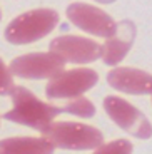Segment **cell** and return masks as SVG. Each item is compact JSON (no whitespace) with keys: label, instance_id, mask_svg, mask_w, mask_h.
<instances>
[{"label":"cell","instance_id":"obj_14","mask_svg":"<svg viewBox=\"0 0 152 154\" xmlns=\"http://www.w3.org/2000/svg\"><path fill=\"white\" fill-rule=\"evenodd\" d=\"M14 89V81H12V72L4 60L0 59V96H8Z\"/></svg>","mask_w":152,"mask_h":154},{"label":"cell","instance_id":"obj_10","mask_svg":"<svg viewBox=\"0 0 152 154\" xmlns=\"http://www.w3.org/2000/svg\"><path fill=\"white\" fill-rule=\"evenodd\" d=\"M135 38V27L129 20L115 23L114 34L107 37L102 45V57L107 66H115L127 55L130 45Z\"/></svg>","mask_w":152,"mask_h":154},{"label":"cell","instance_id":"obj_4","mask_svg":"<svg viewBox=\"0 0 152 154\" xmlns=\"http://www.w3.org/2000/svg\"><path fill=\"white\" fill-rule=\"evenodd\" d=\"M99 82L97 72L87 67L72 70H62L53 75L45 87V94L49 99H74L82 96Z\"/></svg>","mask_w":152,"mask_h":154},{"label":"cell","instance_id":"obj_5","mask_svg":"<svg viewBox=\"0 0 152 154\" xmlns=\"http://www.w3.org/2000/svg\"><path fill=\"white\" fill-rule=\"evenodd\" d=\"M104 109L110 119L129 134L139 139H149L152 136V124L130 102L120 99V97L109 96L104 99Z\"/></svg>","mask_w":152,"mask_h":154},{"label":"cell","instance_id":"obj_13","mask_svg":"<svg viewBox=\"0 0 152 154\" xmlns=\"http://www.w3.org/2000/svg\"><path fill=\"white\" fill-rule=\"evenodd\" d=\"M132 152V144L127 139H115L109 144H100L95 147L94 154H130Z\"/></svg>","mask_w":152,"mask_h":154},{"label":"cell","instance_id":"obj_9","mask_svg":"<svg viewBox=\"0 0 152 154\" xmlns=\"http://www.w3.org/2000/svg\"><path fill=\"white\" fill-rule=\"evenodd\" d=\"M107 82L115 91H122V92L134 94V96L149 94L152 89L150 74L139 69H132V67H117L110 70L107 75Z\"/></svg>","mask_w":152,"mask_h":154},{"label":"cell","instance_id":"obj_8","mask_svg":"<svg viewBox=\"0 0 152 154\" xmlns=\"http://www.w3.org/2000/svg\"><path fill=\"white\" fill-rule=\"evenodd\" d=\"M67 17L75 27L92 35H97V37L107 38L115 30L114 19L104 10L89 4H80V2L70 4L67 7Z\"/></svg>","mask_w":152,"mask_h":154},{"label":"cell","instance_id":"obj_11","mask_svg":"<svg viewBox=\"0 0 152 154\" xmlns=\"http://www.w3.org/2000/svg\"><path fill=\"white\" fill-rule=\"evenodd\" d=\"M53 146L45 137H8L0 141V154H52Z\"/></svg>","mask_w":152,"mask_h":154},{"label":"cell","instance_id":"obj_15","mask_svg":"<svg viewBox=\"0 0 152 154\" xmlns=\"http://www.w3.org/2000/svg\"><path fill=\"white\" fill-rule=\"evenodd\" d=\"M97 2H100V4H112L114 0H97Z\"/></svg>","mask_w":152,"mask_h":154},{"label":"cell","instance_id":"obj_16","mask_svg":"<svg viewBox=\"0 0 152 154\" xmlns=\"http://www.w3.org/2000/svg\"><path fill=\"white\" fill-rule=\"evenodd\" d=\"M150 94H152V89H150Z\"/></svg>","mask_w":152,"mask_h":154},{"label":"cell","instance_id":"obj_7","mask_svg":"<svg viewBox=\"0 0 152 154\" xmlns=\"http://www.w3.org/2000/svg\"><path fill=\"white\" fill-rule=\"evenodd\" d=\"M50 52L62 60L74 64H87L102 57V45L95 40L79 35H60L50 42Z\"/></svg>","mask_w":152,"mask_h":154},{"label":"cell","instance_id":"obj_3","mask_svg":"<svg viewBox=\"0 0 152 154\" xmlns=\"http://www.w3.org/2000/svg\"><path fill=\"white\" fill-rule=\"evenodd\" d=\"M59 23V14L52 8H35L15 17L5 29V38L10 44L23 45L49 35Z\"/></svg>","mask_w":152,"mask_h":154},{"label":"cell","instance_id":"obj_2","mask_svg":"<svg viewBox=\"0 0 152 154\" xmlns=\"http://www.w3.org/2000/svg\"><path fill=\"white\" fill-rule=\"evenodd\" d=\"M42 137H45L53 147L74 151H87L99 147L104 141L102 132L94 126L82 122H50L42 129Z\"/></svg>","mask_w":152,"mask_h":154},{"label":"cell","instance_id":"obj_17","mask_svg":"<svg viewBox=\"0 0 152 154\" xmlns=\"http://www.w3.org/2000/svg\"><path fill=\"white\" fill-rule=\"evenodd\" d=\"M0 17H2V14H0Z\"/></svg>","mask_w":152,"mask_h":154},{"label":"cell","instance_id":"obj_6","mask_svg":"<svg viewBox=\"0 0 152 154\" xmlns=\"http://www.w3.org/2000/svg\"><path fill=\"white\" fill-rule=\"evenodd\" d=\"M64 70V60L52 52H34L15 57L10 62V72L23 79H52Z\"/></svg>","mask_w":152,"mask_h":154},{"label":"cell","instance_id":"obj_1","mask_svg":"<svg viewBox=\"0 0 152 154\" xmlns=\"http://www.w3.org/2000/svg\"><path fill=\"white\" fill-rule=\"evenodd\" d=\"M10 96L14 107L8 112H5L4 117L12 122L23 124V126L35 127V129L42 131L44 127H47L52 122L55 116L62 112V107L42 102L29 89L22 87V85H14Z\"/></svg>","mask_w":152,"mask_h":154},{"label":"cell","instance_id":"obj_12","mask_svg":"<svg viewBox=\"0 0 152 154\" xmlns=\"http://www.w3.org/2000/svg\"><path fill=\"white\" fill-rule=\"evenodd\" d=\"M62 112H68V114L80 116V117H92L95 114V107L89 99L79 96V97H74L70 102H67L62 107Z\"/></svg>","mask_w":152,"mask_h":154}]
</instances>
